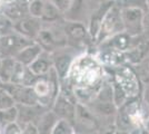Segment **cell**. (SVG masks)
<instances>
[{
    "label": "cell",
    "mask_w": 149,
    "mask_h": 134,
    "mask_svg": "<svg viewBox=\"0 0 149 134\" xmlns=\"http://www.w3.org/2000/svg\"><path fill=\"white\" fill-rule=\"evenodd\" d=\"M120 15L126 32L134 36L143 30L145 9L137 6L120 7Z\"/></svg>",
    "instance_id": "obj_1"
},
{
    "label": "cell",
    "mask_w": 149,
    "mask_h": 134,
    "mask_svg": "<svg viewBox=\"0 0 149 134\" xmlns=\"http://www.w3.org/2000/svg\"><path fill=\"white\" fill-rule=\"evenodd\" d=\"M72 76L82 85H91L99 76V66L91 57H82L72 67Z\"/></svg>",
    "instance_id": "obj_2"
},
{
    "label": "cell",
    "mask_w": 149,
    "mask_h": 134,
    "mask_svg": "<svg viewBox=\"0 0 149 134\" xmlns=\"http://www.w3.org/2000/svg\"><path fill=\"white\" fill-rule=\"evenodd\" d=\"M120 32H125L120 15V8L118 6H110L104 16L98 38L101 40V38L110 37Z\"/></svg>",
    "instance_id": "obj_3"
},
{
    "label": "cell",
    "mask_w": 149,
    "mask_h": 134,
    "mask_svg": "<svg viewBox=\"0 0 149 134\" xmlns=\"http://www.w3.org/2000/svg\"><path fill=\"white\" fill-rule=\"evenodd\" d=\"M119 85L125 92L126 96H135L139 92L138 82L136 75L129 68H121L119 70L118 76Z\"/></svg>",
    "instance_id": "obj_4"
},
{
    "label": "cell",
    "mask_w": 149,
    "mask_h": 134,
    "mask_svg": "<svg viewBox=\"0 0 149 134\" xmlns=\"http://www.w3.org/2000/svg\"><path fill=\"white\" fill-rule=\"evenodd\" d=\"M16 28L20 34L29 37H33L39 32L40 25L38 22V18L31 16V18H22L19 20L16 25Z\"/></svg>",
    "instance_id": "obj_5"
},
{
    "label": "cell",
    "mask_w": 149,
    "mask_h": 134,
    "mask_svg": "<svg viewBox=\"0 0 149 134\" xmlns=\"http://www.w3.org/2000/svg\"><path fill=\"white\" fill-rule=\"evenodd\" d=\"M3 5H5V9H3L5 15L13 20L22 19L26 13H29V6L21 5L16 0H13V2L3 4Z\"/></svg>",
    "instance_id": "obj_6"
},
{
    "label": "cell",
    "mask_w": 149,
    "mask_h": 134,
    "mask_svg": "<svg viewBox=\"0 0 149 134\" xmlns=\"http://www.w3.org/2000/svg\"><path fill=\"white\" fill-rule=\"evenodd\" d=\"M130 39L131 35H129L128 32H120L118 34L111 36L110 45L113 47L115 51H126V49H128V47L130 45Z\"/></svg>",
    "instance_id": "obj_7"
},
{
    "label": "cell",
    "mask_w": 149,
    "mask_h": 134,
    "mask_svg": "<svg viewBox=\"0 0 149 134\" xmlns=\"http://www.w3.org/2000/svg\"><path fill=\"white\" fill-rule=\"evenodd\" d=\"M66 32L69 37L74 40H82V39L86 37V34L87 30L85 28V26L79 22H70L66 27Z\"/></svg>",
    "instance_id": "obj_8"
},
{
    "label": "cell",
    "mask_w": 149,
    "mask_h": 134,
    "mask_svg": "<svg viewBox=\"0 0 149 134\" xmlns=\"http://www.w3.org/2000/svg\"><path fill=\"white\" fill-rule=\"evenodd\" d=\"M46 6V0H31L29 4V13L32 17L41 18Z\"/></svg>",
    "instance_id": "obj_9"
},
{
    "label": "cell",
    "mask_w": 149,
    "mask_h": 134,
    "mask_svg": "<svg viewBox=\"0 0 149 134\" xmlns=\"http://www.w3.org/2000/svg\"><path fill=\"white\" fill-rule=\"evenodd\" d=\"M61 13L55 5H52L48 0H46V6H45V10L42 13V19L45 20H56L59 17V13Z\"/></svg>",
    "instance_id": "obj_10"
},
{
    "label": "cell",
    "mask_w": 149,
    "mask_h": 134,
    "mask_svg": "<svg viewBox=\"0 0 149 134\" xmlns=\"http://www.w3.org/2000/svg\"><path fill=\"white\" fill-rule=\"evenodd\" d=\"M40 53V47L37 45L33 46H28L25 49H22V51L20 53L19 57L21 58L22 62H30L33 58H36Z\"/></svg>",
    "instance_id": "obj_11"
},
{
    "label": "cell",
    "mask_w": 149,
    "mask_h": 134,
    "mask_svg": "<svg viewBox=\"0 0 149 134\" xmlns=\"http://www.w3.org/2000/svg\"><path fill=\"white\" fill-rule=\"evenodd\" d=\"M98 111L106 115L113 114L116 112V105L112 102H101L98 105Z\"/></svg>",
    "instance_id": "obj_12"
},
{
    "label": "cell",
    "mask_w": 149,
    "mask_h": 134,
    "mask_svg": "<svg viewBox=\"0 0 149 134\" xmlns=\"http://www.w3.org/2000/svg\"><path fill=\"white\" fill-rule=\"evenodd\" d=\"M48 1L55 5L60 11H67L72 4V0H48Z\"/></svg>",
    "instance_id": "obj_13"
},
{
    "label": "cell",
    "mask_w": 149,
    "mask_h": 134,
    "mask_svg": "<svg viewBox=\"0 0 149 134\" xmlns=\"http://www.w3.org/2000/svg\"><path fill=\"white\" fill-rule=\"evenodd\" d=\"M36 92L39 95H46L49 92V86L46 83H38L36 86Z\"/></svg>",
    "instance_id": "obj_14"
},
{
    "label": "cell",
    "mask_w": 149,
    "mask_h": 134,
    "mask_svg": "<svg viewBox=\"0 0 149 134\" xmlns=\"http://www.w3.org/2000/svg\"><path fill=\"white\" fill-rule=\"evenodd\" d=\"M143 132H145V130H141V128H135V130H132L130 133L129 134H143Z\"/></svg>",
    "instance_id": "obj_15"
},
{
    "label": "cell",
    "mask_w": 149,
    "mask_h": 134,
    "mask_svg": "<svg viewBox=\"0 0 149 134\" xmlns=\"http://www.w3.org/2000/svg\"><path fill=\"white\" fill-rule=\"evenodd\" d=\"M104 134H116V132H115V130H107Z\"/></svg>",
    "instance_id": "obj_16"
},
{
    "label": "cell",
    "mask_w": 149,
    "mask_h": 134,
    "mask_svg": "<svg viewBox=\"0 0 149 134\" xmlns=\"http://www.w3.org/2000/svg\"><path fill=\"white\" fill-rule=\"evenodd\" d=\"M116 134H129L128 131H123V130H120V131H117Z\"/></svg>",
    "instance_id": "obj_17"
},
{
    "label": "cell",
    "mask_w": 149,
    "mask_h": 134,
    "mask_svg": "<svg viewBox=\"0 0 149 134\" xmlns=\"http://www.w3.org/2000/svg\"><path fill=\"white\" fill-rule=\"evenodd\" d=\"M146 128H147V131L149 132V120L146 122Z\"/></svg>",
    "instance_id": "obj_18"
},
{
    "label": "cell",
    "mask_w": 149,
    "mask_h": 134,
    "mask_svg": "<svg viewBox=\"0 0 149 134\" xmlns=\"http://www.w3.org/2000/svg\"><path fill=\"white\" fill-rule=\"evenodd\" d=\"M3 1V4H8V2H13V0H2Z\"/></svg>",
    "instance_id": "obj_19"
},
{
    "label": "cell",
    "mask_w": 149,
    "mask_h": 134,
    "mask_svg": "<svg viewBox=\"0 0 149 134\" xmlns=\"http://www.w3.org/2000/svg\"><path fill=\"white\" fill-rule=\"evenodd\" d=\"M146 100L148 101V104H149V95H146Z\"/></svg>",
    "instance_id": "obj_20"
},
{
    "label": "cell",
    "mask_w": 149,
    "mask_h": 134,
    "mask_svg": "<svg viewBox=\"0 0 149 134\" xmlns=\"http://www.w3.org/2000/svg\"><path fill=\"white\" fill-rule=\"evenodd\" d=\"M143 134H148V131H147V130H145V132H143Z\"/></svg>",
    "instance_id": "obj_21"
},
{
    "label": "cell",
    "mask_w": 149,
    "mask_h": 134,
    "mask_svg": "<svg viewBox=\"0 0 149 134\" xmlns=\"http://www.w3.org/2000/svg\"><path fill=\"white\" fill-rule=\"evenodd\" d=\"M1 4H3V1H2V0H0V5H1Z\"/></svg>",
    "instance_id": "obj_22"
},
{
    "label": "cell",
    "mask_w": 149,
    "mask_h": 134,
    "mask_svg": "<svg viewBox=\"0 0 149 134\" xmlns=\"http://www.w3.org/2000/svg\"><path fill=\"white\" fill-rule=\"evenodd\" d=\"M148 18H149V5H148Z\"/></svg>",
    "instance_id": "obj_23"
},
{
    "label": "cell",
    "mask_w": 149,
    "mask_h": 134,
    "mask_svg": "<svg viewBox=\"0 0 149 134\" xmlns=\"http://www.w3.org/2000/svg\"><path fill=\"white\" fill-rule=\"evenodd\" d=\"M147 1H149V0H147Z\"/></svg>",
    "instance_id": "obj_24"
}]
</instances>
